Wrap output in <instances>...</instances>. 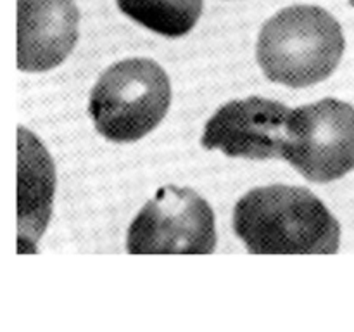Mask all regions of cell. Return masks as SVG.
Listing matches in <instances>:
<instances>
[{
  "label": "cell",
  "instance_id": "obj_1",
  "mask_svg": "<svg viewBox=\"0 0 354 332\" xmlns=\"http://www.w3.org/2000/svg\"><path fill=\"white\" fill-rule=\"evenodd\" d=\"M234 230L252 255H334L341 225L311 190L258 187L234 210Z\"/></svg>",
  "mask_w": 354,
  "mask_h": 332
},
{
  "label": "cell",
  "instance_id": "obj_2",
  "mask_svg": "<svg viewBox=\"0 0 354 332\" xmlns=\"http://www.w3.org/2000/svg\"><path fill=\"white\" fill-rule=\"evenodd\" d=\"M344 47L342 28L332 14L317 6H292L263 24L256 55L266 78L303 89L327 80Z\"/></svg>",
  "mask_w": 354,
  "mask_h": 332
},
{
  "label": "cell",
  "instance_id": "obj_3",
  "mask_svg": "<svg viewBox=\"0 0 354 332\" xmlns=\"http://www.w3.org/2000/svg\"><path fill=\"white\" fill-rule=\"evenodd\" d=\"M171 104V85L152 59L116 62L100 75L90 93L88 113L97 131L111 142H135L151 133Z\"/></svg>",
  "mask_w": 354,
  "mask_h": 332
},
{
  "label": "cell",
  "instance_id": "obj_4",
  "mask_svg": "<svg viewBox=\"0 0 354 332\" xmlns=\"http://www.w3.org/2000/svg\"><path fill=\"white\" fill-rule=\"evenodd\" d=\"M283 159L304 178L327 183L354 169V107L339 99L290 109Z\"/></svg>",
  "mask_w": 354,
  "mask_h": 332
},
{
  "label": "cell",
  "instance_id": "obj_5",
  "mask_svg": "<svg viewBox=\"0 0 354 332\" xmlns=\"http://www.w3.org/2000/svg\"><path fill=\"white\" fill-rule=\"evenodd\" d=\"M214 248L213 210L189 187H161L128 228L131 255H209Z\"/></svg>",
  "mask_w": 354,
  "mask_h": 332
},
{
  "label": "cell",
  "instance_id": "obj_6",
  "mask_svg": "<svg viewBox=\"0 0 354 332\" xmlns=\"http://www.w3.org/2000/svg\"><path fill=\"white\" fill-rule=\"evenodd\" d=\"M289 114L286 104L258 95L230 100L207 120L201 144L230 158L283 159Z\"/></svg>",
  "mask_w": 354,
  "mask_h": 332
},
{
  "label": "cell",
  "instance_id": "obj_7",
  "mask_svg": "<svg viewBox=\"0 0 354 332\" xmlns=\"http://www.w3.org/2000/svg\"><path fill=\"white\" fill-rule=\"evenodd\" d=\"M75 0H17V68L48 71L61 64L78 42Z\"/></svg>",
  "mask_w": 354,
  "mask_h": 332
},
{
  "label": "cell",
  "instance_id": "obj_8",
  "mask_svg": "<svg viewBox=\"0 0 354 332\" xmlns=\"http://www.w3.org/2000/svg\"><path fill=\"white\" fill-rule=\"evenodd\" d=\"M50 156L33 133L19 128V246L33 251L50 216L54 194Z\"/></svg>",
  "mask_w": 354,
  "mask_h": 332
},
{
  "label": "cell",
  "instance_id": "obj_9",
  "mask_svg": "<svg viewBox=\"0 0 354 332\" xmlns=\"http://www.w3.org/2000/svg\"><path fill=\"white\" fill-rule=\"evenodd\" d=\"M124 16L154 33L180 38L203 14L204 0H116Z\"/></svg>",
  "mask_w": 354,
  "mask_h": 332
},
{
  "label": "cell",
  "instance_id": "obj_10",
  "mask_svg": "<svg viewBox=\"0 0 354 332\" xmlns=\"http://www.w3.org/2000/svg\"><path fill=\"white\" fill-rule=\"evenodd\" d=\"M349 2H351V6L354 7V0H349Z\"/></svg>",
  "mask_w": 354,
  "mask_h": 332
}]
</instances>
